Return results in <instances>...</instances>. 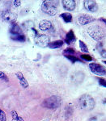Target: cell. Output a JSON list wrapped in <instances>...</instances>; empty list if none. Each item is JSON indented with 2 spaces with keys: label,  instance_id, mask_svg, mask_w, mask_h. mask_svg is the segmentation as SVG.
<instances>
[{
  "label": "cell",
  "instance_id": "6da1fadb",
  "mask_svg": "<svg viewBox=\"0 0 106 121\" xmlns=\"http://www.w3.org/2000/svg\"><path fill=\"white\" fill-rule=\"evenodd\" d=\"M88 33L90 36L95 40H101L105 36V30L101 26L94 24L88 28Z\"/></svg>",
  "mask_w": 106,
  "mask_h": 121
},
{
  "label": "cell",
  "instance_id": "7a4b0ae2",
  "mask_svg": "<svg viewBox=\"0 0 106 121\" xmlns=\"http://www.w3.org/2000/svg\"><path fill=\"white\" fill-rule=\"evenodd\" d=\"M95 100L89 95H83L78 99V105L80 108L85 111H91L95 107Z\"/></svg>",
  "mask_w": 106,
  "mask_h": 121
},
{
  "label": "cell",
  "instance_id": "3957f363",
  "mask_svg": "<svg viewBox=\"0 0 106 121\" xmlns=\"http://www.w3.org/2000/svg\"><path fill=\"white\" fill-rule=\"evenodd\" d=\"M58 2L46 0L41 4V10L47 15L54 16L58 13Z\"/></svg>",
  "mask_w": 106,
  "mask_h": 121
},
{
  "label": "cell",
  "instance_id": "277c9868",
  "mask_svg": "<svg viewBox=\"0 0 106 121\" xmlns=\"http://www.w3.org/2000/svg\"><path fill=\"white\" fill-rule=\"evenodd\" d=\"M61 102H62V99L58 95H54L50 98L45 99L41 103L42 107H46L49 109H56L60 106Z\"/></svg>",
  "mask_w": 106,
  "mask_h": 121
},
{
  "label": "cell",
  "instance_id": "5b68a950",
  "mask_svg": "<svg viewBox=\"0 0 106 121\" xmlns=\"http://www.w3.org/2000/svg\"><path fill=\"white\" fill-rule=\"evenodd\" d=\"M34 42L37 45L41 47V48H46L48 47L50 43V37L46 35H37L34 37Z\"/></svg>",
  "mask_w": 106,
  "mask_h": 121
},
{
  "label": "cell",
  "instance_id": "8992f818",
  "mask_svg": "<svg viewBox=\"0 0 106 121\" xmlns=\"http://www.w3.org/2000/svg\"><path fill=\"white\" fill-rule=\"evenodd\" d=\"M1 16L5 22L11 23V24H15V23L16 22V20H17V15L11 11H3Z\"/></svg>",
  "mask_w": 106,
  "mask_h": 121
},
{
  "label": "cell",
  "instance_id": "52a82bcc",
  "mask_svg": "<svg viewBox=\"0 0 106 121\" xmlns=\"http://www.w3.org/2000/svg\"><path fill=\"white\" fill-rule=\"evenodd\" d=\"M89 68L92 73L98 76H102L106 74V69L102 65H100V64L94 63V62L93 63H90Z\"/></svg>",
  "mask_w": 106,
  "mask_h": 121
},
{
  "label": "cell",
  "instance_id": "ba28073f",
  "mask_svg": "<svg viewBox=\"0 0 106 121\" xmlns=\"http://www.w3.org/2000/svg\"><path fill=\"white\" fill-rule=\"evenodd\" d=\"M84 7L86 10L91 11V12H96L98 10V6L95 1H91V0H88V1H84L83 3Z\"/></svg>",
  "mask_w": 106,
  "mask_h": 121
},
{
  "label": "cell",
  "instance_id": "9c48e42d",
  "mask_svg": "<svg viewBox=\"0 0 106 121\" xmlns=\"http://www.w3.org/2000/svg\"><path fill=\"white\" fill-rule=\"evenodd\" d=\"M78 23L81 25H86L91 22H93V21L95 20V19L92 18V16H90V15H79V17L78 18Z\"/></svg>",
  "mask_w": 106,
  "mask_h": 121
},
{
  "label": "cell",
  "instance_id": "30bf717a",
  "mask_svg": "<svg viewBox=\"0 0 106 121\" xmlns=\"http://www.w3.org/2000/svg\"><path fill=\"white\" fill-rule=\"evenodd\" d=\"M62 3L64 9L67 11H74L76 6V3L74 0H63L62 1Z\"/></svg>",
  "mask_w": 106,
  "mask_h": 121
},
{
  "label": "cell",
  "instance_id": "8fae6325",
  "mask_svg": "<svg viewBox=\"0 0 106 121\" xmlns=\"http://www.w3.org/2000/svg\"><path fill=\"white\" fill-rule=\"evenodd\" d=\"M52 28V23L50 20L44 19L39 23V28L41 31H49Z\"/></svg>",
  "mask_w": 106,
  "mask_h": 121
},
{
  "label": "cell",
  "instance_id": "7c38bea8",
  "mask_svg": "<svg viewBox=\"0 0 106 121\" xmlns=\"http://www.w3.org/2000/svg\"><path fill=\"white\" fill-rule=\"evenodd\" d=\"M76 40V37L74 36V33L72 30H70V32H67L66 36V39H65V41L67 44H72L75 42Z\"/></svg>",
  "mask_w": 106,
  "mask_h": 121
},
{
  "label": "cell",
  "instance_id": "4fadbf2b",
  "mask_svg": "<svg viewBox=\"0 0 106 121\" xmlns=\"http://www.w3.org/2000/svg\"><path fill=\"white\" fill-rule=\"evenodd\" d=\"M15 76L18 78V79L19 81V84L22 86L23 88H27V87H28V82H27L26 78L23 77V73H21V72H17V73H15Z\"/></svg>",
  "mask_w": 106,
  "mask_h": 121
},
{
  "label": "cell",
  "instance_id": "5bb4252c",
  "mask_svg": "<svg viewBox=\"0 0 106 121\" xmlns=\"http://www.w3.org/2000/svg\"><path fill=\"white\" fill-rule=\"evenodd\" d=\"M10 33H11V35H23V34L22 29H21L20 27H19L18 24H16V23L12 24L11 28H10Z\"/></svg>",
  "mask_w": 106,
  "mask_h": 121
},
{
  "label": "cell",
  "instance_id": "9a60e30c",
  "mask_svg": "<svg viewBox=\"0 0 106 121\" xmlns=\"http://www.w3.org/2000/svg\"><path fill=\"white\" fill-rule=\"evenodd\" d=\"M62 45H63V41L59 40H55V41L50 42L48 47L50 48H52V49H55V48H61Z\"/></svg>",
  "mask_w": 106,
  "mask_h": 121
},
{
  "label": "cell",
  "instance_id": "2e32d148",
  "mask_svg": "<svg viewBox=\"0 0 106 121\" xmlns=\"http://www.w3.org/2000/svg\"><path fill=\"white\" fill-rule=\"evenodd\" d=\"M60 16L63 19V20L66 23H70L72 21V15L70 14V13H68V12L62 13V14H61Z\"/></svg>",
  "mask_w": 106,
  "mask_h": 121
},
{
  "label": "cell",
  "instance_id": "e0dca14e",
  "mask_svg": "<svg viewBox=\"0 0 106 121\" xmlns=\"http://www.w3.org/2000/svg\"><path fill=\"white\" fill-rule=\"evenodd\" d=\"M11 40H15V41L23 42L25 41V36L24 35H11Z\"/></svg>",
  "mask_w": 106,
  "mask_h": 121
},
{
  "label": "cell",
  "instance_id": "ac0fdd59",
  "mask_svg": "<svg viewBox=\"0 0 106 121\" xmlns=\"http://www.w3.org/2000/svg\"><path fill=\"white\" fill-rule=\"evenodd\" d=\"M11 116H12V119L15 121H24V120H23L22 117L18 116V113L15 112V111L11 112Z\"/></svg>",
  "mask_w": 106,
  "mask_h": 121
},
{
  "label": "cell",
  "instance_id": "d6986e66",
  "mask_svg": "<svg viewBox=\"0 0 106 121\" xmlns=\"http://www.w3.org/2000/svg\"><path fill=\"white\" fill-rule=\"evenodd\" d=\"M79 47H80V49H81L82 52H88V47L84 44L83 41L82 40H79Z\"/></svg>",
  "mask_w": 106,
  "mask_h": 121
},
{
  "label": "cell",
  "instance_id": "ffe728a7",
  "mask_svg": "<svg viewBox=\"0 0 106 121\" xmlns=\"http://www.w3.org/2000/svg\"><path fill=\"white\" fill-rule=\"evenodd\" d=\"M65 56H66L67 59H69L71 62H73V63H74V62H76V61H81L78 57H76V56L74 55H66Z\"/></svg>",
  "mask_w": 106,
  "mask_h": 121
},
{
  "label": "cell",
  "instance_id": "44dd1931",
  "mask_svg": "<svg viewBox=\"0 0 106 121\" xmlns=\"http://www.w3.org/2000/svg\"><path fill=\"white\" fill-rule=\"evenodd\" d=\"M63 53H64V54H66L65 56H66V55H73V54L75 53V51H74L73 48H66V49H65V50H64V51H63Z\"/></svg>",
  "mask_w": 106,
  "mask_h": 121
},
{
  "label": "cell",
  "instance_id": "7402d4cb",
  "mask_svg": "<svg viewBox=\"0 0 106 121\" xmlns=\"http://www.w3.org/2000/svg\"><path fill=\"white\" fill-rule=\"evenodd\" d=\"M0 121H7V116L1 108H0Z\"/></svg>",
  "mask_w": 106,
  "mask_h": 121
},
{
  "label": "cell",
  "instance_id": "603a6c76",
  "mask_svg": "<svg viewBox=\"0 0 106 121\" xmlns=\"http://www.w3.org/2000/svg\"><path fill=\"white\" fill-rule=\"evenodd\" d=\"M98 82H99V84L101 86L104 87H106V79L102 78H98Z\"/></svg>",
  "mask_w": 106,
  "mask_h": 121
},
{
  "label": "cell",
  "instance_id": "cb8c5ba5",
  "mask_svg": "<svg viewBox=\"0 0 106 121\" xmlns=\"http://www.w3.org/2000/svg\"><path fill=\"white\" fill-rule=\"evenodd\" d=\"M80 56H81V58H83V60H88V61H91V60H92V57L90 55H87V54H82Z\"/></svg>",
  "mask_w": 106,
  "mask_h": 121
},
{
  "label": "cell",
  "instance_id": "d4e9b609",
  "mask_svg": "<svg viewBox=\"0 0 106 121\" xmlns=\"http://www.w3.org/2000/svg\"><path fill=\"white\" fill-rule=\"evenodd\" d=\"M0 78L6 80V82H8V78L7 77V75L5 74V73H3V71H0Z\"/></svg>",
  "mask_w": 106,
  "mask_h": 121
},
{
  "label": "cell",
  "instance_id": "484cf974",
  "mask_svg": "<svg viewBox=\"0 0 106 121\" xmlns=\"http://www.w3.org/2000/svg\"><path fill=\"white\" fill-rule=\"evenodd\" d=\"M13 4L16 7H19L21 5V1H19V0H15V1H13Z\"/></svg>",
  "mask_w": 106,
  "mask_h": 121
},
{
  "label": "cell",
  "instance_id": "4316f807",
  "mask_svg": "<svg viewBox=\"0 0 106 121\" xmlns=\"http://www.w3.org/2000/svg\"><path fill=\"white\" fill-rule=\"evenodd\" d=\"M97 49H98V51H99V52H101V51L103 50V48H102V43L101 42L98 43V44L97 45Z\"/></svg>",
  "mask_w": 106,
  "mask_h": 121
},
{
  "label": "cell",
  "instance_id": "83f0119b",
  "mask_svg": "<svg viewBox=\"0 0 106 121\" xmlns=\"http://www.w3.org/2000/svg\"><path fill=\"white\" fill-rule=\"evenodd\" d=\"M100 52H101V55L102 57H104V58L106 57V50L105 49H103L102 51H101Z\"/></svg>",
  "mask_w": 106,
  "mask_h": 121
},
{
  "label": "cell",
  "instance_id": "f1b7e54d",
  "mask_svg": "<svg viewBox=\"0 0 106 121\" xmlns=\"http://www.w3.org/2000/svg\"><path fill=\"white\" fill-rule=\"evenodd\" d=\"M89 121H97V117H92L89 120Z\"/></svg>",
  "mask_w": 106,
  "mask_h": 121
},
{
  "label": "cell",
  "instance_id": "f546056e",
  "mask_svg": "<svg viewBox=\"0 0 106 121\" xmlns=\"http://www.w3.org/2000/svg\"><path fill=\"white\" fill-rule=\"evenodd\" d=\"M101 21H103L104 23H106V19H104V18H101Z\"/></svg>",
  "mask_w": 106,
  "mask_h": 121
},
{
  "label": "cell",
  "instance_id": "4dcf8cb0",
  "mask_svg": "<svg viewBox=\"0 0 106 121\" xmlns=\"http://www.w3.org/2000/svg\"><path fill=\"white\" fill-rule=\"evenodd\" d=\"M104 62H105V63L106 64V60H105V61H104Z\"/></svg>",
  "mask_w": 106,
  "mask_h": 121
}]
</instances>
